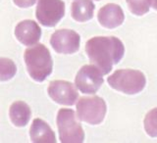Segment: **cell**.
<instances>
[{
    "label": "cell",
    "mask_w": 157,
    "mask_h": 143,
    "mask_svg": "<svg viewBox=\"0 0 157 143\" xmlns=\"http://www.w3.org/2000/svg\"><path fill=\"white\" fill-rule=\"evenodd\" d=\"M109 85L117 91L134 95L144 90L146 85L144 75L136 70H118L107 80Z\"/></svg>",
    "instance_id": "3"
},
{
    "label": "cell",
    "mask_w": 157,
    "mask_h": 143,
    "mask_svg": "<svg viewBox=\"0 0 157 143\" xmlns=\"http://www.w3.org/2000/svg\"><path fill=\"white\" fill-rule=\"evenodd\" d=\"M14 3L20 8H29L36 2V0H13Z\"/></svg>",
    "instance_id": "18"
},
{
    "label": "cell",
    "mask_w": 157,
    "mask_h": 143,
    "mask_svg": "<svg viewBox=\"0 0 157 143\" xmlns=\"http://www.w3.org/2000/svg\"><path fill=\"white\" fill-rule=\"evenodd\" d=\"M144 124L146 134L150 137H157V108L147 113Z\"/></svg>",
    "instance_id": "17"
},
{
    "label": "cell",
    "mask_w": 157,
    "mask_h": 143,
    "mask_svg": "<svg viewBox=\"0 0 157 143\" xmlns=\"http://www.w3.org/2000/svg\"><path fill=\"white\" fill-rule=\"evenodd\" d=\"M103 73L96 66L85 65L78 72L75 85L82 93L94 94L103 83Z\"/></svg>",
    "instance_id": "7"
},
{
    "label": "cell",
    "mask_w": 157,
    "mask_h": 143,
    "mask_svg": "<svg viewBox=\"0 0 157 143\" xmlns=\"http://www.w3.org/2000/svg\"><path fill=\"white\" fill-rule=\"evenodd\" d=\"M29 135L33 142L36 143H55L56 136L51 130V127L47 125V122L41 119H34L31 130Z\"/></svg>",
    "instance_id": "12"
},
{
    "label": "cell",
    "mask_w": 157,
    "mask_h": 143,
    "mask_svg": "<svg viewBox=\"0 0 157 143\" xmlns=\"http://www.w3.org/2000/svg\"><path fill=\"white\" fill-rule=\"evenodd\" d=\"M151 5H152V7H153V9H155L157 11V0H151Z\"/></svg>",
    "instance_id": "19"
},
{
    "label": "cell",
    "mask_w": 157,
    "mask_h": 143,
    "mask_svg": "<svg viewBox=\"0 0 157 143\" xmlns=\"http://www.w3.org/2000/svg\"><path fill=\"white\" fill-rule=\"evenodd\" d=\"M106 103L101 97H82L77 103L78 120L90 125H99L106 115Z\"/></svg>",
    "instance_id": "5"
},
{
    "label": "cell",
    "mask_w": 157,
    "mask_h": 143,
    "mask_svg": "<svg viewBox=\"0 0 157 143\" xmlns=\"http://www.w3.org/2000/svg\"><path fill=\"white\" fill-rule=\"evenodd\" d=\"M97 1H99V0H97Z\"/></svg>",
    "instance_id": "20"
},
{
    "label": "cell",
    "mask_w": 157,
    "mask_h": 143,
    "mask_svg": "<svg viewBox=\"0 0 157 143\" xmlns=\"http://www.w3.org/2000/svg\"><path fill=\"white\" fill-rule=\"evenodd\" d=\"M24 58L29 75L36 81H43L52 73V58L43 44H36L28 48L25 51Z\"/></svg>",
    "instance_id": "2"
},
{
    "label": "cell",
    "mask_w": 157,
    "mask_h": 143,
    "mask_svg": "<svg viewBox=\"0 0 157 143\" xmlns=\"http://www.w3.org/2000/svg\"><path fill=\"white\" fill-rule=\"evenodd\" d=\"M15 36L24 45L32 46L36 44L41 36V29L38 24L32 20L19 23L15 28Z\"/></svg>",
    "instance_id": "10"
},
{
    "label": "cell",
    "mask_w": 157,
    "mask_h": 143,
    "mask_svg": "<svg viewBox=\"0 0 157 143\" xmlns=\"http://www.w3.org/2000/svg\"><path fill=\"white\" fill-rule=\"evenodd\" d=\"M71 109H60L57 114V126L60 141L63 143H81L85 140L81 122Z\"/></svg>",
    "instance_id": "4"
},
{
    "label": "cell",
    "mask_w": 157,
    "mask_h": 143,
    "mask_svg": "<svg viewBox=\"0 0 157 143\" xmlns=\"http://www.w3.org/2000/svg\"><path fill=\"white\" fill-rule=\"evenodd\" d=\"M48 95L58 104L73 106L78 98L77 86L66 81H53L49 83Z\"/></svg>",
    "instance_id": "8"
},
{
    "label": "cell",
    "mask_w": 157,
    "mask_h": 143,
    "mask_svg": "<svg viewBox=\"0 0 157 143\" xmlns=\"http://www.w3.org/2000/svg\"><path fill=\"white\" fill-rule=\"evenodd\" d=\"M65 15V3L62 0H39L36 16L44 27H55Z\"/></svg>",
    "instance_id": "6"
},
{
    "label": "cell",
    "mask_w": 157,
    "mask_h": 143,
    "mask_svg": "<svg viewBox=\"0 0 157 143\" xmlns=\"http://www.w3.org/2000/svg\"><path fill=\"white\" fill-rule=\"evenodd\" d=\"M86 52L90 61L100 70L103 75L112 71L124 56L123 42L115 36H95L87 40Z\"/></svg>",
    "instance_id": "1"
},
{
    "label": "cell",
    "mask_w": 157,
    "mask_h": 143,
    "mask_svg": "<svg viewBox=\"0 0 157 143\" xmlns=\"http://www.w3.org/2000/svg\"><path fill=\"white\" fill-rule=\"evenodd\" d=\"M127 4L132 14L142 16L149 11L151 0H127Z\"/></svg>",
    "instance_id": "16"
},
{
    "label": "cell",
    "mask_w": 157,
    "mask_h": 143,
    "mask_svg": "<svg viewBox=\"0 0 157 143\" xmlns=\"http://www.w3.org/2000/svg\"><path fill=\"white\" fill-rule=\"evenodd\" d=\"M9 116L14 126L23 127L28 125L32 117V111L27 103L23 101H16L10 107Z\"/></svg>",
    "instance_id": "13"
},
{
    "label": "cell",
    "mask_w": 157,
    "mask_h": 143,
    "mask_svg": "<svg viewBox=\"0 0 157 143\" xmlns=\"http://www.w3.org/2000/svg\"><path fill=\"white\" fill-rule=\"evenodd\" d=\"M81 37L71 29H58L50 38V44L57 53L73 54L80 49Z\"/></svg>",
    "instance_id": "9"
},
{
    "label": "cell",
    "mask_w": 157,
    "mask_h": 143,
    "mask_svg": "<svg viewBox=\"0 0 157 143\" xmlns=\"http://www.w3.org/2000/svg\"><path fill=\"white\" fill-rule=\"evenodd\" d=\"M97 19L102 27L106 28H115L123 24L125 15L119 5L109 3L98 11Z\"/></svg>",
    "instance_id": "11"
},
{
    "label": "cell",
    "mask_w": 157,
    "mask_h": 143,
    "mask_svg": "<svg viewBox=\"0 0 157 143\" xmlns=\"http://www.w3.org/2000/svg\"><path fill=\"white\" fill-rule=\"evenodd\" d=\"M95 6L91 0H75L72 3V17L77 22H86L93 17Z\"/></svg>",
    "instance_id": "14"
},
{
    "label": "cell",
    "mask_w": 157,
    "mask_h": 143,
    "mask_svg": "<svg viewBox=\"0 0 157 143\" xmlns=\"http://www.w3.org/2000/svg\"><path fill=\"white\" fill-rule=\"evenodd\" d=\"M17 67L8 58H0V81H7L16 75Z\"/></svg>",
    "instance_id": "15"
}]
</instances>
